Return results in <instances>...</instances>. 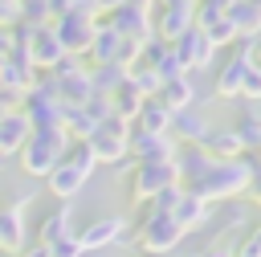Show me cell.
<instances>
[{
	"mask_svg": "<svg viewBox=\"0 0 261 257\" xmlns=\"http://www.w3.org/2000/svg\"><path fill=\"white\" fill-rule=\"evenodd\" d=\"M257 175H261V155H257V151H241V155L228 159V163H212V171H208L196 188H184V192H196V196L208 200V204H224V200H237Z\"/></svg>",
	"mask_w": 261,
	"mask_h": 257,
	"instance_id": "1",
	"label": "cell"
},
{
	"mask_svg": "<svg viewBox=\"0 0 261 257\" xmlns=\"http://www.w3.org/2000/svg\"><path fill=\"white\" fill-rule=\"evenodd\" d=\"M69 147H73V139L61 131V126H45V131H33L29 135V143L20 147V171L24 175H37V179H49L53 175V167L69 155Z\"/></svg>",
	"mask_w": 261,
	"mask_h": 257,
	"instance_id": "2",
	"label": "cell"
},
{
	"mask_svg": "<svg viewBox=\"0 0 261 257\" xmlns=\"http://www.w3.org/2000/svg\"><path fill=\"white\" fill-rule=\"evenodd\" d=\"M20 114L29 118L33 131L45 126H61V98H57V82L53 73H33V86L20 98Z\"/></svg>",
	"mask_w": 261,
	"mask_h": 257,
	"instance_id": "3",
	"label": "cell"
},
{
	"mask_svg": "<svg viewBox=\"0 0 261 257\" xmlns=\"http://www.w3.org/2000/svg\"><path fill=\"white\" fill-rule=\"evenodd\" d=\"M94 167H98V163H94L90 147H86V143H73V147H69V155H65V159L53 167V175H49V192H53L57 200H65V204H69V200L86 188V179L94 175Z\"/></svg>",
	"mask_w": 261,
	"mask_h": 257,
	"instance_id": "4",
	"label": "cell"
},
{
	"mask_svg": "<svg viewBox=\"0 0 261 257\" xmlns=\"http://www.w3.org/2000/svg\"><path fill=\"white\" fill-rule=\"evenodd\" d=\"M86 147H90V155H94V163H122L126 155H130V126L126 122H118V118H106V122H98V131L90 135V139H82Z\"/></svg>",
	"mask_w": 261,
	"mask_h": 257,
	"instance_id": "5",
	"label": "cell"
},
{
	"mask_svg": "<svg viewBox=\"0 0 261 257\" xmlns=\"http://www.w3.org/2000/svg\"><path fill=\"white\" fill-rule=\"evenodd\" d=\"M179 241H184V233H179V224H175L171 216H143V220L135 224V245H139L143 253H151V257L175 253Z\"/></svg>",
	"mask_w": 261,
	"mask_h": 257,
	"instance_id": "6",
	"label": "cell"
},
{
	"mask_svg": "<svg viewBox=\"0 0 261 257\" xmlns=\"http://www.w3.org/2000/svg\"><path fill=\"white\" fill-rule=\"evenodd\" d=\"M175 184H179V175L171 163H135L130 167V204H147Z\"/></svg>",
	"mask_w": 261,
	"mask_h": 257,
	"instance_id": "7",
	"label": "cell"
},
{
	"mask_svg": "<svg viewBox=\"0 0 261 257\" xmlns=\"http://www.w3.org/2000/svg\"><path fill=\"white\" fill-rule=\"evenodd\" d=\"M33 200H37V196H33V192H24V196H16L12 204H4V208H0V249L20 253V249L29 245L24 212H29V204H33Z\"/></svg>",
	"mask_w": 261,
	"mask_h": 257,
	"instance_id": "8",
	"label": "cell"
},
{
	"mask_svg": "<svg viewBox=\"0 0 261 257\" xmlns=\"http://www.w3.org/2000/svg\"><path fill=\"white\" fill-rule=\"evenodd\" d=\"M49 29H53V37L61 41V49H65L69 57L90 53V41H94V20H82L77 12H65V16H57Z\"/></svg>",
	"mask_w": 261,
	"mask_h": 257,
	"instance_id": "9",
	"label": "cell"
},
{
	"mask_svg": "<svg viewBox=\"0 0 261 257\" xmlns=\"http://www.w3.org/2000/svg\"><path fill=\"white\" fill-rule=\"evenodd\" d=\"M126 233H130V220H126V216H102V220L86 224V228L73 233V237H77L82 253H90V249H106V245H114V241H126Z\"/></svg>",
	"mask_w": 261,
	"mask_h": 257,
	"instance_id": "10",
	"label": "cell"
},
{
	"mask_svg": "<svg viewBox=\"0 0 261 257\" xmlns=\"http://www.w3.org/2000/svg\"><path fill=\"white\" fill-rule=\"evenodd\" d=\"M175 151H179V143L171 135H143V131L130 126V155H135V163H171Z\"/></svg>",
	"mask_w": 261,
	"mask_h": 257,
	"instance_id": "11",
	"label": "cell"
},
{
	"mask_svg": "<svg viewBox=\"0 0 261 257\" xmlns=\"http://www.w3.org/2000/svg\"><path fill=\"white\" fill-rule=\"evenodd\" d=\"M212 155L208 151H200L196 143H179V151H175V159H171V167H175V175H179V188H196L208 171H212Z\"/></svg>",
	"mask_w": 261,
	"mask_h": 257,
	"instance_id": "12",
	"label": "cell"
},
{
	"mask_svg": "<svg viewBox=\"0 0 261 257\" xmlns=\"http://www.w3.org/2000/svg\"><path fill=\"white\" fill-rule=\"evenodd\" d=\"M106 24H110L118 37H126V41H151V37H155V33H151V12H147V8L122 4V8H114V12L106 16Z\"/></svg>",
	"mask_w": 261,
	"mask_h": 257,
	"instance_id": "13",
	"label": "cell"
},
{
	"mask_svg": "<svg viewBox=\"0 0 261 257\" xmlns=\"http://www.w3.org/2000/svg\"><path fill=\"white\" fill-rule=\"evenodd\" d=\"M61 57H69L65 49H61V41L53 37V29L45 24V29H33V41H29V61H33V69L37 73H49Z\"/></svg>",
	"mask_w": 261,
	"mask_h": 257,
	"instance_id": "14",
	"label": "cell"
},
{
	"mask_svg": "<svg viewBox=\"0 0 261 257\" xmlns=\"http://www.w3.org/2000/svg\"><path fill=\"white\" fill-rule=\"evenodd\" d=\"M175 53H179V61L188 65V69H208L212 65V57H216V49H212V41L200 33V29H188L175 45H171Z\"/></svg>",
	"mask_w": 261,
	"mask_h": 257,
	"instance_id": "15",
	"label": "cell"
},
{
	"mask_svg": "<svg viewBox=\"0 0 261 257\" xmlns=\"http://www.w3.org/2000/svg\"><path fill=\"white\" fill-rule=\"evenodd\" d=\"M192 8H196V4H184V8H163L159 16H151V33H155L163 45H175V41L192 29Z\"/></svg>",
	"mask_w": 261,
	"mask_h": 257,
	"instance_id": "16",
	"label": "cell"
},
{
	"mask_svg": "<svg viewBox=\"0 0 261 257\" xmlns=\"http://www.w3.org/2000/svg\"><path fill=\"white\" fill-rule=\"evenodd\" d=\"M57 82V98H61V106H86L90 98H94V82H90V69H69V73H61V78H53Z\"/></svg>",
	"mask_w": 261,
	"mask_h": 257,
	"instance_id": "17",
	"label": "cell"
},
{
	"mask_svg": "<svg viewBox=\"0 0 261 257\" xmlns=\"http://www.w3.org/2000/svg\"><path fill=\"white\" fill-rule=\"evenodd\" d=\"M208 131H212V122L200 114V106H188V110H175V114H171V131H167V135H171L175 143H200Z\"/></svg>",
	"mask_w": 261,
	"mask_h": 257,
	"instance_id": "18",
	"label": "cell"
},
{
	"mask_svg": "<svg viewBox=\"0 0 261 257\" xmlns=\"http://www.w3.org/2000/svg\"><path fill=\"white\" fill-rule=\"evenodd\" d=\"M33 126L20 110H4L0 114V155H20V147L29 143Z\"/></svg>",
	"mask_w": 261,
	"mask_h": 257,
	"instance_id": "19",
	"label": "cell"
},
{
	"mask_svg": "<svg viewBox=\"0 0 261 257\" xmlns=\"http://www.w3.org/2000/svg\"><path fill=\"white\" fill-rule=\"evenodd\" d=\"M249 65H253V61L228 57V61L220 65L216 82H212V94H216L220 102H232V98H241V86H245V73H249Z\"/></svg>",
	"mask_w": 261,
	"mask_h": 257,
	"instance_id": "20",
	"label": "cell"
},
{
	"mask_svg": "<svg viewBox=\"0 0 261 257\" xmlns=\"http://www.w3.org/2000/svg\"><path fill=\"white\" fill-rule=\"evenodd\" d=\"M118 45H122V37H118V33L106 24V16H102V20H94V41H90V53H86V57H90L94 65H114V61H118Z\"/></svg>",
	"mask_w": 261,
	"mask_h": 257,
	"instance_id": "21",
	"label": "cell"
},
{
	"mask_svg": "<svg viewBox=\"0 0 261 257\" xmlns=\"http://www.w3.org/2000/svg\"><path fill=\"white\" fill-rule=\"evenodd\" d=\"M65 237H73V204H61L57 212H49L41 224H37V245H57V241H65Z\"/></svg>",
	"mask_w": 261,
	"mask_h": 257,
	"instance_id": "22",
	"label": "cell"
},
{
	"mask_svg": "<svg viewBox=\"0 0 261 257\" xmlns=\"http://www.w3.org/2000/svg\"><path fill=\"white\" fill-rule=\"evenodd\" d=\"M232 135H237V143H241V151H257L261 155V106H245L241 114H237V122L228 126Z\"/></svg>",
	"mask_w": 261,
	"mask_h": 257,
	"instance_id": "23",
	"label": "cell"
},
{
	"mask_svg": "<svg viewBox=\"0 0 261 257\" xmlns=\"http://www.w3.org/2000/svg\"><path fill=\"white\" fill-rule=\"evenodd\" d=\"M155 98H159V102H163V106L175 114V110L196 106V98H200V94H196V82H192V73H188V78H171V82H163Z\"/></svg>",
	"mask_w": 261,
	"mask_h": 257,
	"instance_id": "24",
	"label": "cell"
},
{
	"mask_svg": "<svg viewBox=\"0 0 261 257\" xmlns=\"http://www.w3.org/2000/svg\"><path fill=\"white\" fill-rule=\"evenodd\" d=\"M171 220H175V224H179V233L188 237L192 228H200V224L208 220V200H200L196 192H179V204H175Z\"/></svg>",
	"mask_w": 261,
	"mask_h": 257,
	"instance_id": "25",
	"label": "cell"
},
{
	"mask_svg": "<svg viewBox=\"0 0 261 257\" xmlns=\"http://www.w3.org/2000/svg\"><path fill=\"white\" fill-rule=\"evenodd\" d=\"M135 131H143V135H167L171 131V110L159 98H147L143 110H139V118H135Z\"/></svg>",
	"mask_w": 261,
	"mask_h": 257,
	"instance_id": "26",
	"label": "cell"
},
{
	"mask_svg": "<svg viewBox=\"0 0 261 257\" xmlns=\"http://www.w3.org/2000/svg\"><path fill=\"white\" fill-rule=\"evenodd\" d=\"M196 147H200V151H208L216 163H228V159H237V155H241V143H237V135H232L228 126H224V131H208Z\"/></svg>",
	"mask_w": 261,
	"mask_h": 257,
	"instance_id": "27",
	"label": "cell"
},
{
	"mask_svg": "<svg viewBox=\"0 0 261 257\" xmlns=\"http://www.w3.org/2000/svg\"><path fill=\"white\" fill-rule=\"evenodd\" d=\"M228 20L237 24V37H261V0H237Z\"/></svg>",
	"mask_w": 261,
	"mask_h": 257,
	"instance_id": "28",
	"label": "cell"
},
{
	"mask_svg": "<svg viewBox=\"0 0 261 257\" xmlns=\"http://www.w3.org/2000/svg\"><path fill=\"white\" fill-rule=\"evenodd\" d=\"M126 73H130V69H122L118 61H114V65H90V82H94V94H102V98H110L114 90H122V82H126Z\"/></svg>",
	"mask_w": 261,
	"mask_h": 257,
	"instance_id": "29",
	"label": "cell"
},
{
	"mask_svg": "<svg viewBox=\"0 0 261 257\" xmlns=\"http://www.w3.org/2000/svg\"><path fill=\"white\" fill-rule=\"evenodd\" d=\"M110 106H114V118H118V122L135 126V118H139V110H143V98L122 82V90H114V94H110Z\"/></svg>",
	"mask_w": 261,
	"mask_h": 257,
	"instance_id": "30",
	"label": "cell"
},
{
	"mask_svg": "<svg viewBox=\"0 0 261 257\" xmlns=\"http://www.w3.org/2000/svg\"><path fill=\"white\" fill-rule=\"evenodd\" d=\"M245 220H249V204H245V200H224L216 228H220V237H232V233L245 228Z\"/></svg>",
	"mask_w": 261,
	"mask_h": 257,
	"instance_id": "31",
	"label": "cell"
},
{
	"mask_svg": "<svg viewBox=\"0 0 261 257\" xmlns=\"http://www.w3.org/2000/svg\"><path fill=\"white\" fill-rule=\"evenodd\" d=\"M126 86H130V90H135V94L147 102V98H155V94H159V86H163V82H159V73H155V69L135 65V69L126 73Z\"/></svg>",
	"mask_w": 261,
	"mask_h": 257,
	"instance_id": "32",
	"label": "cell"
},
{
	"mask_svg": "<svg viewBox=\"0 0 261 257\" xmlns=\"http://www.w3.org/2000/svg\"><path fill=\"white\" fill-rule=\"evenodd\" d=\"M155 73H159V82H171V78H188L192 69H188V65L179 61V53L167 45V49H163V57L155 61Z\"/></svg>",
	"mask_w": 261,
	"mask_h": 257,
	"instance_id": "33",
	"label": "cell"
},
{
	"mask_svg": "<svg viewBox=\"0 0 261 257\" xmlns=\"http://www.w3.org/2000/svg\"><path fill=\"white\" fill-rule=\"evenodd\" d=\"M82 110H86L94 122H106V118H114V106H110V98H102V94H94V98H90Z\"/></svg>",
	"mask_w": 261,
	"mask_h": 257,
	"instance_id": "34",
	"label": "cell"
},
{
	"mask_svg": "<svg viewBox=\"0 0 261 257\" xmlns=\"http://www.w3.org/2000/svg\"><path fill=\"white\" fill-rule=\"evenodd\" d=\"M241 102H261V69H253L249 65V73H245V86H241Z\"/></svg>",
	"mask_w": 261,
	"mask_h": 257,
	"instance_id": "35",
	"label": "cell"
},
{
	"mask_svg": "<svg viewBox=\"0 0 261 257\" xmlns=\"http://www.w3.org/2000/svg\"><path fill=\"white\" fill-rule=\"evenodd\" d=\"M237 253H241V257H261V224L245 233V241L237 245Z\"/></svg>",
	"mask_w": 261,
	"mask_h": 257,
	"instance_id": "36",
	"label": "cell"
},
{
	"mask_svg": "<svg viewBox=\"0 0 261 257\" xmlns=\"http://www.w3.org/2000/svg\"><path fill=\"white\" fill-rule=\"evenodd\" d=\"M257 41H261V37H237V41H232V57H241V61H253V53H257Z\"/></svg>",
	"mask_w": 261,
	"mask_h": 257,
	"instance_id": "37",
	"label": "cell"
},
{
	"mask_svg": "<svg viewBox=\"0 0 261 257\" xmlns=\"http://www.w3.org/2000/svg\"><path fill=\"white\" fill-rule=\"evenodd\" d=\"M49 257H82V245H77V237H65V241L49 245Z\"/></svg>",
	"mask_w": 261,
	"mask_h": 257,
	"instance_id": "38",
	"label": "cell"
},
{
	"mask_svg": "<svg viewBox=\"0 0 261 257\" xmlns=\"http://www.w3.org/2000/svg\"><path fill=\"white\" fill-rule=\"evenodd\" d=\"M45 8H49V24H53L57 16H65V12L73 8V0H45Z\"/></svg>",
	"mask_w": 261,
	"mask_h": 257,
	"instance_id": "39",
	"label": "cell"
},
{
	"mask_svg": "<svg viewBox=\"0 0 261 257\" xmlns=\"http://www.w3.org/2000/svg\"><path fill=\"white\" fill-rule=\"evenodd\" d=\"M232 253H237V245H224V241H220V245H208V249H200L196 257H232Z\"/></svg>",
	"mask_w": 261,
	"mask_h": 257,
	"instance_id": "40",
	"label": "cell"
},
{
	"mask_svg": "<svg viewBox=\"0 0 261 257\" xmlns=\"http://www.w3.org/2000/svg\"><path fill=\"white\" fill-rule=\"evenodd\" d=\"M16 257H49V249H45V245H37V241H29V245H24Z\"/></svg>",
	"mask_w": 261,
	"mask_h": 257,
	"instance_id": "41",
	"label": "cell"
},
{
	"mask_svg": "<svg viewBox=\"0 0 261 257\" xmlns=\"http://www.w3.org/2000/svg\"><path fill=\"white\" fill-rule=\"evenodd\" d=\"M8 53H12V33H8V29H0V61H4Z\"/></svg>",
	"mask_w": 261,
	"mask_h": 257,
	"instance_id": "42",
	"label": "cell"
},
{
	"mask_svg": "<svg viewBox=\"0 0 261 257\" xmlns=\"http://www.w3.org/2000/svg\"><path fill=\"white\" fill-rule=\"evenodd\" d=\"M245 196H249V200H253V204L261 208V175H257V179H253V184L245 188Z\"/></svg>",
	"mask_w": 261,
	"mask_h": 257,
	"instance_id": "43",
	"label": "cell"
},
{
	"mask_svg": "<svg viewBox=\"0 0 261 257\" xmlns=\"http://www.w3.org/2000/svg\"><path fill=\"white\" fill-rule=\"evenodd\" d=\"M122 4H126V0H98V12H102V16H110V12H114V8H122Z\"/></svg>",
	"mask_w": 261,
	"mask_h": 257,
	"instance_id": "44",
	"label": "cell"
},
{
	"mask_svg": "<svg viewBox=\"0 0 261 257\" xmlns=\"http://www.w3.org/2000/svg\"><path fill=\"white\" fill-rule=\"evenodd\" d=\"M155 4H163V8H184V4H192V0H155Z\"/></svg>",
	"mask_w": 261,
	"mask_h": 257,
	"instance_id": "45",
	"label": "cell"
},
{
	"mask_svg": "<svg viewBox=\"0 0 261 257\" xmlns=\"http://www.w3.org/2000/svg\"><path fill=\"white\" fill-rule=\"evenodd\" d=\"M253 69H261V41H257V53H253Z\"/></svg>",
	"mask_w": 261,
	"mask_h": 257,
	"instance_id": "46",
	"label": "cell"
},
{
	"mask_svg": "<svg viewBox=\"0 0 261 257\" xmlns=\"http://www.w3.org/2000/svg\"><path fill=\"white\" fill-rule=\"evenodd\" d=\"M167 257H196V253H167Z\"/></svg>",
	"mask_w": 261,
	"mask_h": 257,
	"instance_id": "47",
	"label": "cell"
},
{
	"mask_svg": "<svg viewBox=\"0 0 261 257\" xmlns=\"http://www.w3.org/2000/svg\"><path fill=\"white\" fill-rule=\"evenodd\" d=\"M0 257H16V253H8V249H0Z\"/></svg>",
	"mask_w": 261,
	"mask_h": 257,
	"instance_id": "48",
	"label": "cell"
},
{
	"mask_svg": "<svg viewBox=\"0 0 261 257\" xmlns=\"http://www.w3.org/2000/svg\"><path fill=\"white\" fill-rule=\"evenodd\" d=\"M16 4H33V0H16Z\"/></svg>",
	"mask_w": 261,
	"mask_h": 257,
	"instance_id": "49",
	"label": "cell"
},
{
	"mask_svg": "<svg viewBox=\"0 0 261 257\" xmlns=\"http://www.w3.org/2000/svg\"><path fill=\"white\" fill-rule=\"evenodd\" d=\"M192 4H200V0H192Z\"/></svg>",
	"mask_w": 261,
	"mask_h": 257,
	"instance_id": "50",
	"label": "cell"
},
{
	"mask_svg": "<svg viewBox=\"0 0 261 257\" xmlns=\"http://www.w3.org/2000/svg\"><path fill=\"white\" fill-rule=\"evenodd\" d=\"M232 257H241V253H232Z\"/></svg>",
	"mask_w": 261,
	"mask_h": 257,
	"instance_id": "51",
	"label": "cell"
}]
</instances>
